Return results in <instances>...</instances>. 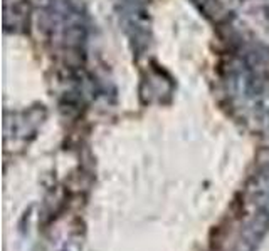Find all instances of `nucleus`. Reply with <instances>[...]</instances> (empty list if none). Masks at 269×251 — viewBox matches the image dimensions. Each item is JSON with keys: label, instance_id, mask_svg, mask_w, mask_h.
Wrapping results in <instances>:
<instances>
[{"label": "nucleus", "instance_id": "1", "mask_svg": "<svg viewBox=\"0 0 269 251\" xmlns=\"http://www.w3.org/2000/svg\"><path fill=\"white\" fill-rule=\"evenodd\" d=\"M251 196L252 202L257 206L259 213L269 214V166H266L254 176Z\"/></svg>", "mask_w": 269, "mask_h": 251}]
</instances>
